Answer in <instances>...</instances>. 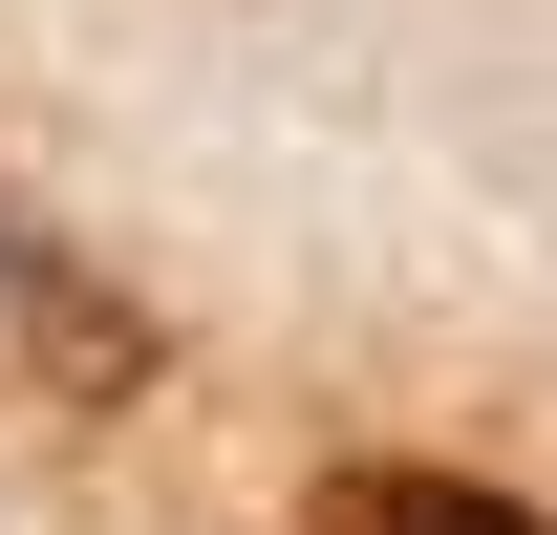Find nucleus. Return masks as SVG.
Segmentation results:
<instances>
[{
    "label": "nucleus",
    "instance_id": "1",
    "mask_svg": "<svg viewBox=\"0 0 557 535\" xmlns=\"http://www.w3.org/2000/svg\"><path fill=\"white\" fill-rule=\"evenodd\" d=\"M300 535H536L493 471H408V450H364V471H322L300 493Z\"/></svg>",
    "mask_w": 557,
    "mask_h": 535
},
{
    "label": "nucleus",
    "instance_id": "2",
    "mask_svg": "<svg viewBox=\"0 0 557 535\" xmlns=\"http://www.w3.org/2000/svg\"><path fill=\"white\" fill-rule=\"evenodd\" d=\"M0 322H44V343H65V364H86V386H108V364H129V322H108V300H86V278L44 258V236H22V214H0Z\"/></svg>",
    "mask_w": 557,
    "mask_h": 535
}]
</instances>
